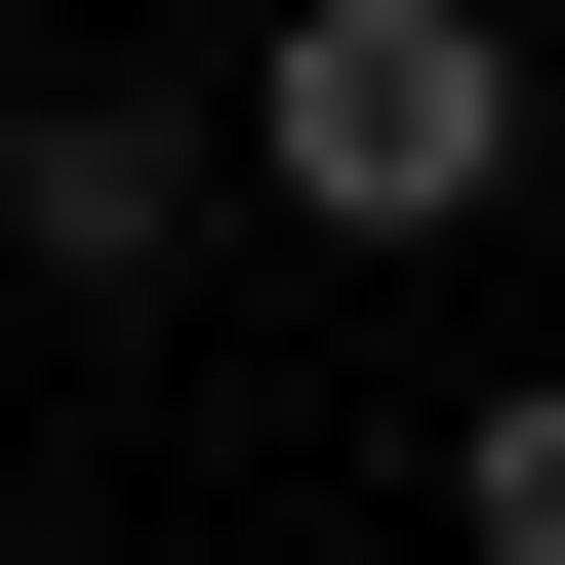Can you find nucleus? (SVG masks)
Masks as SVG:
<instances>
[{
	"mask_svg": "<svg viewBox=\"0 0 565 565\" xmlns=\"http://www.w3.org/2000/svg\"><path fill=\"white\" fill-rule=\"evenodd\" d=\"M243 162L323 202V243H484V202H525V41H484V0H282L243 41Z\"/></svg>",
	"mask_w": 565,
	"mask_h": 565,
	"instance_id": "1",
	"label": "nucleus"
},
{
	"mask_svg": "<svg viewBox=\"0 0 565 565\" xmlns=\"http://www.w3.org/2000/svg\"><path fill=\"white\" fill-rule=\"evenodd\" d=\"M0 243H41V282L121 323V282L202 243V121H162V82H41V121H0Z\"/></svg>",
	"mask_w": 565,
	"mask_h": 565,
	"instance_id": "2",
	"label": "nucleus"
},
{
	"mask_svg": "<svg viewBox=\"0 0 565 565\" xmlns=\"http://www.w3.org/2000/svg\"><path fill=\"white\" fill-rule=\"evenodd\" d=\"M445 565H565V364H484V404H445Z\"/></svg>",
	"mask_w": 565,
	"mask_h": 565,
	"instance_id": "3",
	"label": "nucleus"
},
{
	"mask_svg": "<svg viewBox=\"0 0 565 565\" xmlns=\"http://www.w3.org/2000/svg\"><path fill=\"white\" fill-rule=\"evenodd\" d=\"M0 565H41V525H0Z\"/></svg>",
	"mask_w": 565,
	"mask_h": 565,
	"instance_id": "4",
	"label": "nucleus"
}]
</instances>
